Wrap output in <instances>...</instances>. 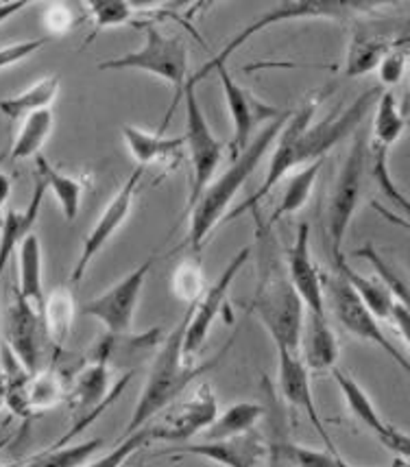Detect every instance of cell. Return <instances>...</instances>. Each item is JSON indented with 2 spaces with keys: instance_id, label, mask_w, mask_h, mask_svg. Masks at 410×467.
Returning <instances> with one entry per match:
<instances>
[{
  "instance_id": "6da1fadb",
  "label": "cell",
  "mask_w": 410,
  "mask_h": 467,
  "mask_svg": "<svg viewBox=\"0 0 410 467\" xmlns=\"http://www.w3.org/2000/svg\"><path fill=\"white\" fill-rule=\"evenodd\" d=\"M382 94L380 86L369 88L363 94H358L347 108L339 109V112L330 114L328 119L314 122V112H317L321 99L310 97L302 108L297 109L295 114H291V119L286 120L284 130H282L280 136L273 144V153H271V162L267 166V175H264V182L260 183V188L253 194H249L242 203H238L230 214L225 216L223 223H230V221H236L238 216L247 213H256L258 205L269 197L271 192L275 191V186L284 177L295 173L302 166L319 162V160H325L332 149L336 144L345 140L347 136H354L360 127L364 125L367 116L374 105L378 103Z\"/></svg>"
},
{
  "instance_id": "7a4b0ae2",
  "label": "cell",
  "mask_w": 410,
  "mask_h": 467,
  "mask_svg": "<svg viewBox=\"0 0 410 467\" xmlns=\"http://www.w3.org/2000/svg\"><path fill=\"white\" fill-rule=\"evenodd\" d=\"M251 214L258 221V210ZM253 244L258 247V285L253 291L251 310L269 332L275 349L299 352L303 324H306V306L299 299L288 277L286 258L277 247L273 227L258 221Z\"/></svg>"
},
{
  "instance_id": "3957f363",
  "label": "cell",
  "mask_w": 410,
  "mask_h": 467,
  "mask_svg": "<svg viewBox=\"0 0 410 467\" xmlns=\"http://www.w3.org/2000/svg\"><path fill=\"white\" fill-rule=\"evenodd\" d=\"M288 119H291V112H282L258 136H253L245 151L236 155L230 169L220 177H216L205 188L199 202L192 205L190 227H188V247H190L192 255L201 254L203 244L214 227L220 221H225V216L230 214L231 202H234L236 194L241 192V188L245 186L253 171L258 169V164L262 162L264 155L271 151V147H273L277 136L284 130Z\"/></svg>"
},
{
  "instance_id": "277c9868",
  "label": "cell",
  "mask_w": 410,
  "mask_h": 467,
  "mask_svg": "<svg viewBox=\"0 0 410 467\" xmlns=\"http://www.w3.org/2000/svg\"><path fill=\"white\" fill-rule=\"evenodd\" d=\"M190 313L192 304L188 308V313L181 317L179 324L170 330V335L164 338L162 346L155 352L151 371H149L140 398H138L134 415H131L129 424L125 428V435L140 431L153 417H158L162 410L169 409L175 400L184 396V391L192 380H197L208 369H212V365L219 360V356H216L210 363L195 365L192 358L186 356L184 338L188 321H190Z\"/></svg>"
},
{
  "instance_id": "5b68a950",
  "label": "cell",
  "mask_w": 410,
  "mask_h": 467,
  "mask_svg": "<svg viewBox=\"0 0 410 467\" xmlns=\"http://www.w3.org/2000/svg\"><path fill=\"white\" fill-rule=\"evenodd\" d=\"M382 7H384L382 3H367V0H295V3H277L275 7L264 11V14L258 16L253 22H249L245 29L238 31L236 36L225 44L223 51L216 53L208 64L201 66V70L190 75V81L197 86L205 75L214 72L219 66H227V61H230V57L238 51V48L245 47L251 37H256L258 33H264L271 29V26L295 20L345 22L358 18V16H371L374 11H378Z\"/></svg>"
},
{
  "instance_id": "8992f818",
  "label": "cell",
  "mask_w": 410,
  "mask_h": 467,
  "mask_svg": "<svg viewBox=\"0 0 410 467\" xmlns=\"http://www.w3.org/2000/svg\"><path fill=\"white\" fill-rule=\"evenodd\" d=\"M371 166V133L364 125L354 133L352 147L343 160L339 175L328 197L325 208V234H328L330 260L345 258L343 255V243H345L347 230L363 197V180Z\"/></svg>"
},
{
  "instance_id": "52a82bcc",
  "label": "cell",
  "mask_w": 410,
  "mask_h": 467,
  "mask_svg": "<svg viewBox=\"0 0 410 467\" xmlns=\"http://www.w3.org/2000/svg\"><path fill=\"white\" fill-rule=\"evenodd\" d=\"M98 70H140L147 72V75L169 81L175 88V103L169 109V114H166V120L159 131H164L169 116L175 112V105L184 97V88L188 79H190L186 42L179 36H166V33H162L153 25L144 26V44L138 51H129L120 55V57L98 61Z\"/></svg>"
},
{
  "instance_id": "ba28073f",
  "label": "cell",
  "mask_w": 410,
  "mask_h": 467,
  "mask_svg": "<svg viewBox=\"0 0 410 467\" xmlns=\"http://www.w3.org/2000/svg\"><path fill=\"white\" fill-rule=\"evenodd\" d=\"M323 286L328 308L349 335L358 338V341L380 348L410 378V360L393 346L391 338L380 327V319H375L374 313L363 304V299L354 293V288L336 271L332 275H323Z\"/></svg>"
},
{
  "instance_id": "9c48e42d",
  "label": "cell",
  "mask_w": 410,
  "mask_h": 467,
  "mask_svg": "<svg viewBox=\"0 0 410 467\" xmlns=\"http://www.w3.org/2000/svg\"><path fill=\"white\" fill-rule=\"evenodd\" d=\"M186 103V151L190 158V194H188V210L199 202L205 188L212 183V177L223 160V142L210 130V122L205 119L201 103L197 99V86L188 79L184 88Z\"/></svg>"
},
{
  "instance_id": "30bf717a",
  "label": "cell",
  "mask_w": 410,
  "mask_h": 467,
  "mask_svg": "<svg viewBox=\"0 0 410 467\" xmlns=\"http://www.w3.org/2000/svg\"><path fill=\"white\" fill-rule=\"evenodd\" d=\"M155 258H147L136 269H131L123 280L116 282L108 291L98 293L97 297L87 299L81 306V313L86 317H92L98 324L105 327V332L112 335H123V332H131L134 326L138 304H140L144 282H147L149 274H151Z\"/></svg>"
},
{
  "instance_id": "8fae6325",
  "label": "cell",
  "mask_w": 410,
  "mask_h": 467,
  "mask_svg": "<svg viewBox=\"0 0 410 467\" xmlns=\"http://www.w3.org/2000/svg\"><path fill=\"white\" fill-rule=\"evenodd\" d=\"M144 173H147L144 166H136V169L131 171L123 186L118 188V192L112 197V202L105 205V210L97 219V223L90 227L87 236L83 238L81 254L79 258H77L75 266H72L70 285H79L83 277H86L87 269H90L92 260L103 252L105 244L112 241L116 232H118L120 227L125 225V221L129 219L131 210H134L138 191H140Z\"/></svg>"
},
{
  "instance_id": "7c38bea8",
  "label": "cell",
  "mask_w": 410,
  "mask_h": 467,
  "mask_svg": "<svg viewBox=\"0 0 410 467\" xmlns=\"http://www.w3.org/2000/svg\"><path fill=\"white\" fill-rule=\"evenodd\" d=\"M219 400H216L214 389L208 382H201L197 389H192L190 396L175 400L162 421L151 428V437L162 439V441L186 443L190 437L203 435L214 420L219 417Z\"/></svg>"
},
{
  "instance_id": "4fadbf2b",
  "label": "cell",
  "mask_w": 410,
  "mask_h": 467,
  "mask_svg": "<svg viewBox=\"0 0 410 467\" xmlns=\"http://www.w3.org/2000/svg\"><path fill=\"white\" fill-rule=\"evenodd\" d=\"M251 254H253V244H245L241 252L231 255V260L227 263L223 274L216 277L214 285L205 288V293L199 297V302L192 304L190 321H188L186 338H184V349L188 358L197 356L199 349L203 348L210 330H212V326L216 324V319H219V315L223 313L227 293H230V288L234 285L236 275L242 271V266L247 265V260H251Z\"/></svg>"
},
{
  "instance_id": "5bb4252c",
  "label": "cell",
  "mask_w": 410,
  "mask_h": 467,
  "mask_svg": "<svg viewBox=\"0 0 410 467\" xmlns=\"http://www.w3.org/2000/svg\"><path fill=\"white\" fill-rule=\"evenodd\" d=\"M214 72L219 75L220 86H223L227 109H230L231 116V127H234V131H231L230 149L236 158V155H241L249 147L253 131H256L260 122L275 120L282 112L273 108V105L264 103L262 99H258L256 94L247 90L245 86H241V83L230 75L227 66H219Z\"/></svg>"
},
{
  "instance_id": "9a60e30c",
  "label": "cell",
  "mask_w": 410,
  "mask_h": 467,
  "mask_svg": "<svg viewBox=\"0 0 410 467\" xmlns=\"http://www.w3.org/2000/svg\"><path fill=\"white\" fill-rule=\"evenodd\" d=\"M277 391L284 402L291 404L292 409L302 410L308 417L314 431L319 432L321 441L325 443V450L330 452H339L332 441V437L325 431L323 420H321L317 404H314L313 385H310V369L303 363L299 352L291 349H277Z\"/></svg>"
},
{
  "instance_id": "2e32d148",
  "label": "cell",
  "mask_w": 410,
  "mask_h": 467,
  "mask_svg": "<svg viewBox=\"0 0 410 467\" xmlns=\"http://www.w3.org/2000/svg\"><path fill=\"white\" fill-rule=\"evenodd\" d=\"M42 317L40 308L26 302L14 288L5 324V341L9 352L18 358L29 374H37L42 365Z\"/></svg>"
},
{
  "instance_id": "e0dca14e",
  "label": "cell",
  "mask_w": 410,
  "mask_h": 467,
  "mask_svg": "<svg viewBox=\"0 0 410 467\" xmlns=\"http://www.w3.org/2000/svg\"><path fill=\"white\" fill-rule=\"evenodd\" d=\"M286 269L292 286L306 306V313L314 317H328V302H325L323 274L314 265L310 252V225L299 223L295 241L286 252Z\"/></svg>"
},
{
  "instance_id": "ac0fdd59",
  "label": "cell",
  "mask_w": 410,
  "mask_h": 467,
  "mask_svg": "<svg viewBox=\"0 0 410 467\" xmlns=\"http://www.w3.org/2000/svg\"><path fill=\"white\" fill-rule=\"evenodd\" d=\"M170 452L190 454L220 467H256L260 461L267 459V439L262 432L249 431L245 435H236L230 439H214V441L201 443H181Z\"/></svg>"
},
{
  "instance_id": "d6986e66",
  "label": "cell",
  "mask_w": 410,
  "mask_h": 467,
  "mask_svg": "<svg viewBox=\"0 0 410 467\" xmlns=\"http://www.w3.org/2000/svg\"><path fill=\"white\" fill-rule=\"evenodd\" d=\"M410 33L408 26H360L354 33L352 42L347 48L345 59V75L347 77H363L371 70H378L382 57L397 47V42Z\"/></svg>"
},
{
  "instance_id": "ffe728a7",
  "label": "cell",
  "mask_w": 410,
  "mask_h": 467,
  "mask_svg": "<svg viewBox=\"0 0 410 467\" xmlns=\"http://www.w3.org/2000/svg\"><path fill=\"white\" fill-rule=\"evenodd\" d=\"M159 346H162V327H151L140 335H134V332L112 335V332H108L98 341V346L92 349V360H98L108 367H138L153 352H158Z\"/></svg>"
},
{
  "instance_id": "44dd1931",
  "label": "cell",
  "mask_w": 410,
  "mask_h": 467,
  "mask_svg": "<svg viewBox=\"0 0 410 467\" xmlns=\"http://www.w3.org/2000/svg\"><path fill=\"white\" fill-rule=\"evenodd\" d=\"M46 191V183L36 175V188H33L29 203L25 208H7L3 221H0V277L7 271V265L14 258V254H18L22 241L33 234V225L37 223V216L42 213Z\"/></svg>"
},
{
  "instance_id": "7402d4cb",
  "label": "cell",
  "mask_w": 410,
  "mask_h": 467,
  "mask_svg": "<svg viewBox=\"0 0 410 467\" xmlns=\"http://www.w3.org/2000/svg\"><path fill=\"white\" fill-rule=\"evenodd\" d=\"M262 391L267 396L264 404V421H267V461L269 467H299L295 457L297 443L291 439V426H288L284 413V400L275 396L273 382L262 378Z\"/></svg>"
},
{
  "instance_id": "603a6c76",
  "label": "cell",
  "mask_w": 410,
  "mask_h": 467,
  "mask_svg": "<svg viewBox=\"0 0 410 467\" xmlns=\"http://www.w3.org/2000/svg\"><path fill=\"white\" fill-rule=\"evenodd\" d=\"M123 133V140L129 149L131 158L136 160L138 166H151V164H162V166H173L184 158L186 142L184 138L175 136H162V133H151L144 131L136 125H123L120 127Z\"/></svg>"
},
{
  "instance_id": "cb8c5ba5",
  "label": "cell",
  "mask_w": 410,
  "mask_h": 467,
  "mask_svg": "<svg viewBox=\"0 0 410 467\" xmlns=\"http://www.w3.org/2000/svg\"><path fill=\"white\" fill-rule=\"evenodd\" d=\"M302 358L310 371H332L339 363V338L332 330L328 317H314L306 313V324L302 332Z\"/></svg>"
},
{
  "instance_id": "d4e9b609",
  "label": "cell",
  "mask_w": 410,
  "mask_h": 467,
  "mask_svg": "<svg viewBox=\"0 0 410 467\" xmlns=\"http://www.w3.org/2000/svg\"><path fill=\"white\" fill-rule=\"evenodd\" d=\"M77 315V302L75 295L68 286H57L44 297V304L40 308L44 337L53 343V348L64 349L68 343L72 324H75Z\"/></svg>"
},
{
  "instance_id": "484cf974",
  "label": "cell",
  "mask_w": 410,
  "mask_h": 467,
  "mask_svg": "<svg viewBox=\"0 0 410 467\" xmlns=\"http://www.w3.org/2000/svg\"><path fill=\"white\" fill-rule=\"evenodd\" d=\"M59 86H62V79L59 75H48L42 77L40 81L31 83L29 88L14 94V97H7L0 101V114L9 120H25L26 116L42 112V109H53L55 99L59 94Z\"/></svg>"
},
{
  "instance_id": "4316f807",
  "label": "cell",
  "mask_w": 410,
  "mask_h": 467,
  "mask_svg": "<svg viewBox=\"0 0 410 467\" xmlns=\"http://www.w3.org/2000/svg\"><path fill=\"white\" fill-rule=\"evenodd\" d=\"M334 271L339 274L349 286L354 288V293L363 299V304L374 313L375 319H391L393 306H395V297H393L389 288L380 277H364L360 275L352 265L345 263V258L332 260Z\"/></svg>"
},
{
  "instance_id": "83f0119b",
  "label": "cell",
  "mask_w": 410,
  "mask_h": 467,
  "mask_svg": "<svg viewBox=\"0 0 410 467\" xmlns=\"http://www.w3.org/2000/svg\"><path fill=\"white\" fill-rule=\"evenodd\" d=\"M332 376H334V382L341 389V396L345 400L349 413L356 417L360 424L367 428L369 432H374L375 439L380 441V439L386 435V428H389V424L382 420L380 410L375 409L374 402H371L367 391L360 387L356 378L349 374V371L341 369V367H334V369H332Z\"/></svg>"
},
{
  "instance_id": "f1b7e54d",
  "label": "cell",
  "mask_w": 410,
  "mask_h": 467,
  "mask_svg": "<svg viewBox=\"0 0 410 467\" xmlns=\"http://www.w3.org/2000/svg\"><path fill=\"white\" fill-rule=\"evenodd\" d=\"M36 175L46 183L48 191H51L55 194V199H57L64 219L75 221L77 216H79L83 194H86V183H83V180L55 169L44 155H37L36 158Z\"/></svg>"
},
{
  "instance_id": "f546056e",
  "label": "cell",
  "mask_w": 410,
  "mask_h": 467,
  "mask_svg": "<svg viewBox=\"0 0 410 467\" xmlns=\"http://www.w3.org/2000/svg\"><path fill=\"white\" fill-rule=\"evenodd\" d=\"M44 263H42V243L37 234L33 232L25 238L18 249V291L26 302H31L36 308H42L44 297Z\"/></svg>"
},
{
  "instance_id": "4dcf8cb0",
  "label": "cell",
  "mask_w": 410,
  "mask_h": 467,
  "mask_svg": "<svg viewBox=\"0 0 410 467\" xmlns=\"http://www.w3.org/2000/svg\"><path fill=\"white\" fill-rule=\"evenodd\" d=\"M408 119L402 114L400 103L393 90H382L378 103H375V116L371 122V149L375 151H391V147L406 131Z\"/></svg>"
},
{
  "instance_id": "1f68e13d",
  "label": "cell",
  "mask_w": 410,
  "mask_h": 467,
  "mask_svg": "<svg viewBox=\"0 0 410 467\" xmlns=\"http://www.w3.org/2000/svg\"><path fill=\"white\" fill-rule=\"evenodd\" d=\"M323 164H325V160H319V162L302 166V169H297L295 173L288 175L280 203H277L273 214H271L264 223L275 230V225L280 223L282 219L299 213V210L308 203V199H310V194H313V188L319 180V173H321V169H323Z\"/></svg>"
},
{
  "instance_id": "d6a6232c",
  "label": "cell",
  "mask_w": 410,
  "mask_h": 467,
  "mask_svg": "<svg viewBox=\"0 0 410 467\" xmlns=\"http://www.w3.org/2000/svg\"><path fill=\"white\" fill-rule=\"evenodd\" d=\"M264 420V404L260 402H238L230 409L219 413L214 424L203 432L205 441L214 439H230L236 435H245L249 431H256V426Z\"/></svg>"
},
{
  "instance_id": "836d02e7",
  "label": "cell",
  "mask_w": 410,
  "mask_h": 467,
  "mask_svg": "<svg viewBox=\"0 0 410 467\" xmlns=\"http://www.w3.org/2000/svg\"><path fill=\"white\" fill-rule=\"evenodd\" d=\"M55 127V114L53 109H42V112H36L26 116L22 120L18 138H15L14 147H11V160H31L40 155V149L46 144L48 138H51Z\"/></svg>"
},
{
  "instance_id": "e575fe53",
  "label": "cell",
  "mask_w": 410,
  "mask_h": 467,
  "mask_svg": "<svg viewBox=\"0 0 410 467\" xmlns=\"http://www.w3.org/2000/svg\"><path fill=\"white\" fill-rule=\"evenodd\" d=\"M66 393L68 391H66L62 376L55 369H40L37 374H33L29 387H26V409H29V417L55 409L59 402H64Z\"/></svg>"
},
{
  "instance_id": "d590c367",
  "label": "cell",
  "mask_w": 410,
  "mask_h": 467,
  "mask_svg": "<svg viewBox=\"0 0 410 467\" xmlns=\"http://www.w3.org/2000/svg\"><path fill=\"white\" fill-rule=\"evenodd\" d=\"M101 448L103 439H87V441L75 443V446L46 450V452L37 454V457L26 461V463H20L18 467H83Z\"/></svg>"
},
{
  "instance_id": "8d00e7d4",
  "label": "cell",
  "mask_w": 410,
  "mask_h": 467,
  "mask_svg": "<svg viewBox=\"0 0 410 467\" xmlns=\"http://www.w3.org/2000/svg\"><path fill=\"white\" fill-rule=\"evenodd\" d=\"M356 255L374 266L375 277H380V280L384 282L393 297H395V302H400L410 313V285L406 282V277H404L400 271H397L395 266L374 247V243H367L360 249H356Z\"/></svg>"
},
{
  "instance_id": "74e56055",
  "label": "cell",
  "mask_w": 410,
  "mask_h": 467,
  "mask_svg": "<svg viewBox=\"0 0 410 467\" xmlns=\"http://www.w3.org/2000/svg\"><path fill=\"white\" fill-rule=\"evenodd\" d=\"M170 291L179 302H199V297L205 293V275L199 255H190L175 266L173 277H170Z\"/></svg>"
},
{
  "instance_id": "f35d334b",
  "label": "cell",
  "mask_w": 410,
  "mask_h": 467,
  "mask_svg": "<svg viewBox=\"0 0 410 467\" xmlns=\"http://www.w3.org/2000/svg\"><path fill=\"white\" fill-rule=\"evenodd\" d=\"M90 11V18L94 22V31L114 29V26H123L127 22L134 20L138 7L127 3V0H94V3L83 5ZM94 33V36H97Z\"/></svg>"
},
{
  "instance_id": "ab89813d",
  "label": "cell",
  "mask_w": 410,
  "mask_h": 467,
  "mask_svg": "<svg viewBox=\"0 0 410 467\" xmlns=\"http://www.w3.org/2000/svg\"><path fill=\"white\" fill-rule=\"evenodd\" d=\"M386 151H375V149H371V175H374V180L378 182L380 191L384 192V197L389 199V202L395 205V210L400 208L404 214H406V221L410 223V199L404 194L400 188H397V183L393 182L391 177V171H389V158H386Z\"/></svg>"
},
{
  "instance_id": "60d3db41",
  "label": "cell",
  "mask_w": 410,
  "mask_h": 467,
  "mask_svg": "<svg viewBox=\"0 0 410 467\" xmlns=\"http://www.w3.org/2000/svg\"><path fill=\"white\" fill-rule=\"evenodd\" d=\"M149 441H153L151 428L144 426V428H140V431L125 435L123 441H120L118 446L112 450V452L103 454L101 459L87 461L83 467H123L127 463V459H129L134 452H138L140 448L147 446Z\"/></svg>"
},
{
  "instance_id": "b9f144b4",
  "label": "cell",
  "mask_w": 410,
  "mask_h": 467,
  "mask_svg": "<svg viewBox=\"0 0 410 467\" xmlns=\"http://www.w3.org/2000/svg\"><path fill=\"white\" fill-rule=\"evenodd\" d=\"M408 61H410V48L395 47L393 51L386 53L378 66L380 88H384V90H393V88L402 81L404 72L408 68Z\"/></svg>"
},
{
  "instance_id": "7bdbcfd3",
  "label": "cell",
  "mask_w": 410,
  "mask_h": 467,
  "mask_svg": "<svg viewBox=\"0 0 410 467\" xmlns=\"http://www.w3.org/2000/svg\"><path fill=\"white\" fill-rule=\"evenodd\" d=\"M77 22H79V14H75V7L66 3L48 5L44 14V26H46V33H53V36H64Z\"/></svg>"
},
{
  "instance_id": "ee69618b",
  "label": "cell",
  "mask_w": 410,
  "mask_h": 467,
  "mask_svg": "<svg viewBox=\"0 0 410 467\" xmlns=\"http://www.w3.org/2000/svg\"><path fill=\"white\" fill-rule=\"evenodd\" d=\"M51 37H33V40H25V42H15V44H7V47L0 48V70L9 68V66L20 64L26 57H31L33 53L42 51L46 47Z\"/></svg>"
},
{
  "instance_id": "f6af8a7d",
  "label": "cell",
  "mask_w": 410,
  "mask_h": 467,
  "mask_svg": "<svg viewBox=\"0 0 410 467\" xmlns=\"http://www.w3.org/2000/svg\"><path fill=\"white\" fill-rule=\"evenodd\" d=\"M295 457L299 467H354L345 459H341L339 452L330 450H313L308 446H295Z\"/></svg>"
},
{
  "instance_id": "bcb514c9",
  "label": "cell",
  "mask_w": 410,
  "mask_h": 467,
  "mask_svg": "<svg viewBox=\"0 0 410 467\" xmlns=\"http://www.w3.org/2000/svg\"><path fill=\"white\" fill-rule=\"evenodd\" d=\"M380 443L384 448H389L391 452H395L400 459H406L410 463V432L397 431L395 426L386 428V435L380 439Z\"/></svg>"
},
{
  "instance_id": "7dc6e473",
  "label": "cell",
  "mask_w": 410,
  "mask_h": 467,
  "mask_svg": "<svg viewBox=\"0 0 410 467\" xmlns=\"http://www.w3.org/2000/svg\"><path fill=\"white\" fill-rule=\"evenodd\" d=\"M391 319L395 321L397 330L402 332V337L406 338V341L410 343V313L400 302H395V306H393V313H391Z\"/></svg>"
},
{
  "instance_id": "c3c4849f",
  "label": "cell",
  "mask_w": 410,
  "mask_h": 467,
  "mask_svg": "<svg viewBox=\"0 0 410 467\" xmlns=\"http://www.w3.org/2000/svg\"><path fill=\"white\" fill-rule=\"evenodd\" d=\"M11 191H14V180H11L7 173L0 171V213H3L5 203H7Z\"/></svg>"
},
{
  "instance_id": "681fc988",
  "label": "cell",
  "mask_w": 410,
  "mask_h": 467,
  "mask_svg": "<svg viewBox=\"0 0 410 467\" xmlns=\"http://www.w3.org/2000/svg\"><path fill=\"white\" fill-rule=\"evenodd\" d=\"M25 7H26V3H22V0H18V3H0V25Z\"/></svg>"
},
{
  "instance_id": "f907efd6",
  "label": "cell",
  "mask_w": 410,
  "mask_h": 467,
  "mask_svg": "<svg viewBox=\"0 0 410 467\" xmlns=\"http://www.w3.org/2000/svg\"><path fill=\"white\" fill-rule=\"evenodd\" d=\"M375 210H378V213L384 216L386 221H391V223H395V225H400V227H404V230H408L410 232V223L406 219H404V216H397V214H393V213H389V210L386 208H380V205H375Z\"/></svg>"
},
{
  "instance_id": "816d5d0a",
  "label": "cell",
  "mask_w": 410,
  "mask_h": 467,
  "mask_svg": "<svg viewBox=\"0 0 410 467\" xmlns=\"http://www.w3.org/2000/svg\"><path fill=\"white\" fill-rule=\"evenodd\" d=\"M3 404H5V382L0 385V409H3Z\"/></svg>"
},
{
  "instance_id": "f5cc1de1",
  "label": "cell",
  "mask_w": 410,
  "mask_h": 467,
  "mask_svg": "<svg viewBox=\"0 0 410 467\" xmlns=\"http://www.w3.org/2000/svg\"><path fill=\"white\" fill-rule=\"evenodd\" d=\"M0 385H3V349H0Z\"/></svg>"
},
{
  "instance_id": "db71d44e",
  "label": "cell",
  "mask_w": 410,
  "mask_h": 467,
  "mask_svg": "<svg viewBox=\"0 0 410 467\" xmlns=\"http://www.w3.org/2000/svg\"><path fill=\"white\" fill-rule=\"evenodd\" d=\"M20 463H7V465H0V467H18Z\"/></svg>"
},
{
  "instance_id": "11a10c76",
  "label": "cell",
  "mask_w": 410,
  "mask_h": 467,
  "mask_svg": "<svg viewBox=\"0 0 410 467\" xmlns=\"http://www.w3.org/2000/svg\"><path fill=\"white\" fill-rule=\"evenodd\" d=\"M406 109H410V94H408V103H406Z\"/></svg>"
},
{
  "instance_id": "9f6ffc18",
  "label": "cell",
  "mask_w": 410,
  "mask_h": 467,
  "mask_svg": "<svg viewBox=\"0 0 410 467\" xmlns=\"http://www.w3.org/2000/svg\"><path fill=\"white\" fill-rule=\"evenodd\" d=\"M408 127H410V120H408Z\"/></svg>"
}]
</instances>
